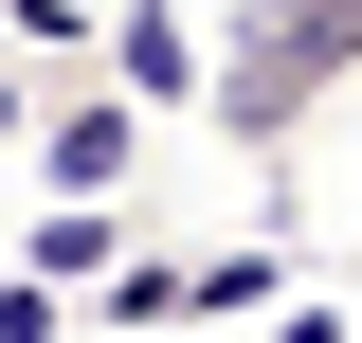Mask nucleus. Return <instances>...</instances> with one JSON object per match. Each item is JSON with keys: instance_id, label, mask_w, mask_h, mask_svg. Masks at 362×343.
Masks as SVG:
<instances>
[{"instance_id": "2", "label": "nucleus", "mask_w": 362, "mask_h": 343, "mask_svg": "<svg viewBox=\"0 0 362 343\" xmlns=\"http://www.w3.org/2000/svg\"><path fill=\"white\" fill-rule=\"evenodd\" d=\"M109 181H127V109L73 90V109H54V199H109Z\"/></svg>"}, {"instance_id": "3", "label": "nucleus", "mask_w": 362, "mask_h": 343, "mask_svg": "<svg viewBox=\"0 0 362 343\" xmlns=\"http://www.w3.org/2000/svg\"><path fill=\"white\" fill-rule=\"evenodd\" d=\"M18 271H37V289H90V271H109V217H90V199H54V217H37V253H18Z\"/></svg>"}, {"instance_id": "1", "label": "nucleus", "mask_w": 362, "mask_h": 343, "mask_svg": "<svg viewBox=\"0 0 362 343\" xmlns=\"http://www.w3.org/2000/svg\"><path fill=\"white\" fill-rule=\"evenodd\" d=\"M326 90H362V0H235L218 54H199V109H218V145H254V163L308 145Z\"/></svg>"}]
</instances>
